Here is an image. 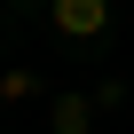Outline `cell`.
I'll use <instances>...</instances> for the list:
<instances>
[{"mask_svg":"<svg viewBox=\"0 0 134 134\" xmlns=\"http://www.w3.org/2000/svg\"><path fill=\"white\" fill-rule=\"evenodd\" d=\"M47 24L63 40H103L110 32V0H47Z\"/></svg>","mask_w":134,"mask_h":134,"instance_id":"cell-1","label":"cell"},{"mask_svg":"<svg viewBox=\"0 0 134 134\" xmlns=\"http://www.w3.org/2000/svg\"><path fill=\"white\" fill-rule=\"evenodd\" d=\"M95 95H55L47 103V134H95Z\"/></svg>","mask_w":134,"mask_h":134,"instance_id":"cell-2","label":"cell"},{"mask_svg":"<svg viewBox=\"0 0 134 134\" xmlns=\"http://www.w3.org/2000/svg\"><path fill=\"white\" fill-rule=\"evenodd\" d=\"M0 95L8 103H32V71H0Z\"/></svg>","mask_w":134,"mask_h":134,"instance_id":"cell-3","label":"cell"}]
</instances>
